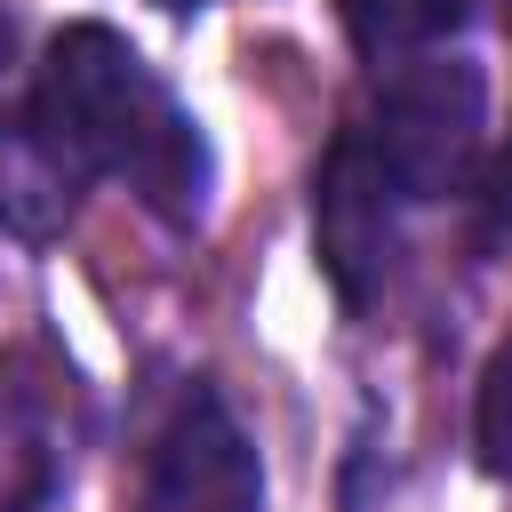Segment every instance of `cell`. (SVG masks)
Listing matches in <instances>:
<instances>
[{
	"mask_svg": "<svg viewBox=\"0 0 512 512\" xmlns=\"http://www.w3.org/2000/svg\"><path fill=\"white\" fill-rule=\"evenodd\" d=\"M400 192L368 144V128H336L320 176H312V256L336 288V304H368L392 272V248H400Z\"/></svg>",
	"mask_w": 512,
	"mask_h": 512,
	"instance_id": "obj_3",
	"label": "cell"
},
{
	"mask_svg": "<svg viewBox=\"0 0 512 512\" xmlns=\"http://www.w3.org/2000/svg\"><path fill=\"white\" fill-rule=\"evenodd\" d=\"M472 448L496 480H512V336L496 344L488 376H480V408H472Z\"/></svg>",
	"mask_w": 512,
	"mask_h": 512,
	"instance_id": "obj_8",
	"label": "cell"
},
{
	"mask_svg": "<svg viewBox=\"0 0 512 512\" xmlns=\"http://www.w3.org/2000/svg\"><path fill=\"white\" fill-rule=\"evenodd\" d=\"M160 8H208V0H160Z\"/></svg>",
	"mask_w": 512,
	"mask_h": 512,
	"instance_id": "obj_10",
	"label": "cell"
},
{
	"mask_svg": "<svg viewBox=\"0 0 512 512\" xmlns=\"http://www.w3.org/2000/svg\"><path fill=\"white\" fill-rule=\"evenodd\" d=\"M488 200H496V216H504V208H512V152H504V160H496V176H488Z\"/></svg>",
	"mask_w": 512,
	"mask_h": 512,
	"instance_id": "obj_9",
	"label": "cell"
},
{
	"mask_svg": "<svg viewBox=\"0 0 512 512\" xmlns=\"http://www.w3.org/2000/svg\"><path fill=\"white\" fill-rule=\"evenodd\" d=\"M368 144L392 176L400 200H448L472 184L480 168V144H488V80L472 56H448V48H424V56H400L376 88V112H368Z\"/></svg>",
	"mask_w": 512,
	"mask_h": 512,
	"instance_id": "obj_2",
	"label": "cell"
},
{
	"mask_svg": "<svg viewBox=\"0 0 512 512\" xmlns=\"http://www.w3.org/2000/svg\"><path fill=\"white\" fill-rule=\"evenodd\" d=\"M136 512H264V464L240 416L224 408V392L192 384L176 400L168 432L152 440Z\"/></svg>",
	"mask_w": 512,
	"mask_h": 512,
	"instance_id": "obj_4",
	"label": "cell"
},
{
	"mask_svg": "<svg viewBox=\"0 0 512 512\" xmlns=\"http://www.w3.org/2000/svg\"><path fill=\"white\" fill-rule=\"evenodd\" d=\"M344 32L360 56L376 64H400V56H424V48H448L472 16V0H336Z\"/></svg>",
	"mask_w": 512,
	"mask_h": 512,
	"instance_id": "obj_7",
	"label": "cell"
},
{
	"mask_svg": "<svg viewBox=\"0 0 512 512\" xmlns=\"http://www.w3.org/2000/svg\"><path fill=\"white\" fill-rule=\"evenodd\" d=\"M80 184H88V168H80L32 112L0 128V232H16V240L64 232L72 208H80Z\"/></svg>",
	"mask_w": 512,
	"mask_h": 512,
	"instance_id": "obj_5",
	"label": "cell"
},
{
	"mask_svg": "<svg viewBox=\"0 0 512 512\" xmlns=\"http://www.w3.org/2000/svg\"><path fill=\"white\" fill-rule=\"evenodd\" d=\"M64 488V432L48 384H32L16 360L0 368V512H48Z\"/></svg>",
	"mask_w": 512,
	"mask_h": 512,
	"instance_id": "obj_6",
	"label": "cell"
},
{
	"mask_svg": "<svg viewBox=\"0 0 512 512\" xmlns=\"http://www.w3.org/2000/svg\"><path fill=\"white\" fill-rule=\"evenodd\" d=\"M32 120L88 168L128 184L168 232H192L216 192V152L200 120L176 104V88L112 32V24H64L48 40Z\"/></svg>",
	"mask_w": 512,
	"mask_h": 512,
	"instance_id": "obj_1",
	"label": "cell"
}]
</instances>
